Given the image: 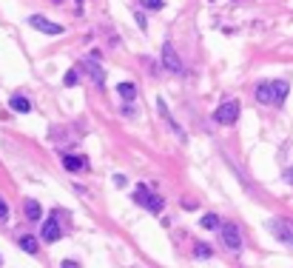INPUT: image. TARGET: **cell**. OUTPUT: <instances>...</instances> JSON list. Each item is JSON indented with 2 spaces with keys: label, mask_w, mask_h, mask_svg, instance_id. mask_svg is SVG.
I'll list each match as a JSON object with an SVG mask.
<instances>
[{
  "label": "cell",
  "mask_w": 293,
  "mask_h": 268,
  "mask_svg": "<svg viewBox=\"0 0 293 268\" xmlns=\"http://www.w3.org/2000/svg\"><path fill=\"white\" fill-rule=\"evenodd\" d=\"M219 231H222V243H225L228 251H239L242 248V231H239L236 223H222Z\"/></svg>",
  "instance_id": "obj_4"
},
{
  "label": "cell",
  "mask_w": 293,
  "mask_h": 268,
  "mask_svg": "<svg viewBox=\"0 0 293 268\" xmlns=\"http://www.w3.org/2000/svg\"><path fill=\"white\" fill-rule=\"evenodd\" d=\"M114 183H117V185H120V188H123V185L128 183V180H126V177H123V174H117V177H114Z\"/></svg>",
  "instance_id": "obj_20"
},
{
  "label": "cell",
  "mask_w": 293,
  "mask_h": 268,
  "mask_svg": "<svg viewBox=\"0 0 293 268\" xmlns=\"http://www.w3.org/2000/svg\"><path fill=\"white\" fill-rule=\"evenodd\" d=\"M63 168L65 171H83L85 160H83L80 154H63Z\"/></svg>",
  "instance_id": "obj_9"
},
{
  "label": "cell",
  "mask_w": 293,
  "mask_h": 268,
  "mask_svg": "<svg viewBox=\"0 0 293 268\" xmlns=\"http://www.w3.org/2000/svg\"><path fill=\"white\" fill-rule=\"evenodd\" d=\"M63 83L65 86H77V83H80V74H77L74 68H68V71H65V77H63Z\"/></svg>",
  "instance_id": "obj_16"
},
{
  "label": "cell",
  "mask_w": 293,
  "mask_h": 268,
  "mask_svg": "<svg viewBox=\"0 0 293 268\" xmlns=\"http://www.w3.org/2000/svg\"><path fill=\"white\" fill-rule=\"evenodd\" d=\"M9 106H12V112H20V114H29V112H32V103L26 100L23 94H12Z\"/></svg>",
  "instance_id": "obj_10"
},
{
  "label": "cell",
  "mask_w": 293,
  "mask_h": 268,
  "mask_svg": "<svg viewBox=\"0 0 293 268\" xmlns=\"http://www.w3.org/2000/svg\"><path fill=\"white\" fill-rule=\"evenodd\" d=\"M285 177H288V183L293 185V168H288V174H285Z\"/></svg>",
  "instance_id": "obj_21"
},
{
  "label": "cell",
  "mask_w": 293,
  "mask_h": 268,
  "mask_svg": "<svg viewBox=\"0 0 293 268\" xmlns=\"http://www.w3.org/2000/svg\"><path fill=\"white\" fill-rule=\"evenodd\" d=\"M85 71L94 77V83H97V86H103V68H100V66H94V63H85Z\"/></svg>",
  "instance_id": "obj_15"
},
{
  "label": "cell",
  "mask_w": 293,
  "mask_h": 268,
  "mask_svg": "<svg viewBox=\"0 0 293 268\" xmlns=\"http://www.w3.org/2000/svg\"><path fill=\"white\" fill-rule=\"evenodd\" d=\"M268 228H271V234L276 237L282 246L293 248V225L288 223V220H271V223H268Z\"/></svg>",
  "instance_id": "obj_5"
},
{
  "label": "cell",
  "mask_w": 293,
  "mask_h": 268,
  "mask_svg": "<svg viewBox=\"0 0 293 268\" xmlns=\"http://www.w3.org/2000/svg\"><path fill=\"white\" fill-rule=\"evenodd\" d=\"M23 211H26V217L32 220V223H37V220H40V202H37V200H26Z\"/></svg>",
  "instance_id": "obj_11"
},
{
  "label": "cell",
  "mask_w": 293,
  "mask_h": 268,
  "mask_svg": "<svg viewBox=\"0 0 293 268\" xmlns=\"http://www.w3.org/2000/svg\"><path fill=\"white\" fill-rule=\"evenodd\" d=\"M288 89H291V86L285 83V80L259 83V86H256V100L265 103V106H282L285 97H288Z\"/></svg>",
  "instance_id": "obj_1"
},
{
  "label": "cell",
  "mask_w": 293,
  "mask_h": 268,
  "mask_svg": "<svg viewBox=\"0 0 293 268\" xmlns=\"http://www.w3.org/2000/svg\"><path fill=\"white\" fill-rule=\"evenodd\" d=\"M134 202H137V205H143V208L151 211V214H160V211H163V197H160V194H154V191H151L148 185H143V183L134 188Z\"/></svg>",
  "instance_id": "obj_2"
},
{
  "label": "cell",
  "mask_w": 293,
  "mask_h": 268,
  "mask_svg": "<svg viewBox=\"0 0 293 268\" xmlns=\"http://www.w3.org/2000/svg\"><path fill=\"white\" fill-rule=\"evenodd\" d=\"M239 112H242L239 100H225V103H219V109L213 112V120H216L219 126H233L236 117H239Z\"/></svg>",
  "instance_id": "obj_3"
},
{
  "label": "cell",
  "mask_w": 293,
  "mask_h": 268,
  "mask_svg": "<svg viewBox=\"0 0 293 268\" xmlns=\"http://www.w3.org/2000/svg\"><path fill=\"white\" fill-rule=\"evenodd\" d=\"M143 6H148V9H163L165 6V0H140Z\"/></svg>",
  "instance_id": "obj_18"
},
{
  "label": "cell",
  "mask_w": 293,
  "mask_h": 268,
  "mask_svg": "<svg viewBox=\"0 0 293 268\" xmlns=\"http://www.w3.org/2000/svg\"><path fill=\"white\" fill-rule=\"evenodd\" d=\"M117 91H120L123 100H128V103L137 97V86H134V83H120V86H117Z\"/></svg>",
  "instance_id": "obj_12"
},
{
  "label": "cell",
  "mask_w": 293,
  "mask_h": 268,
  "mask_svg": "<svg viewBox=\"0 0 293 268\" xmlns=\"http://www.w3.org/2000/svg\"><path fill=\"white\" fill-rule=\"evenodd\" d=\"M199 225H202V228H208V231H213V228H219L222 223H219V217H216V214H205Z\"/></svg>",
  "instance_id": "obj_14"
},
{
  "label": "cell",
  "mask_w": 293,
  "mask_h": 268,
  "mask_svg": "<svg viewBox=\"0 0 293 268\" xmlns=\"http://www.w3.org/2000/svg\"><path fill=\"white\" fill-rule=\"evenodd\" d=\"M60 223H57V217H49L46 223H43V228H40V237L46 240V243H57L60 240Z\"/></svg>",
  "instance_id": "obj_8"
},
{
  "label": "cell",
  "mask_w": 293,
  "mask_h": 268,
  "mask_svg": "<svg viewBox=\"0 0 293 268\" xmlns=\"http://www.w3.org/2000/svg\"><path fill=\"white\" fill-rule=\"evenodd\" d=\"M163 66L174 74H182V60H179V54L174 51L171 43H163Z\"/></svg>",
  "instance_id": "obj_6"
},
{
  "label": "cell",
  "mask_w": 293,
  "mask_h": 268,
  "mask_svg": "<svg viewBox=\"0 0 293 268\" xmlns=\"http://www.w3.org/2000/svg\"><path fill=\"white\" fill-rule=\"evenodd\" d=\"M6 217H9V202L0 197V220H6Z\"/></svg>",
  "instance_id": "obj_19"
},
{
  "label": "cell",
  "mask_w": 293,
  "mask_h": 268,
  "mask_svg": "<svg viewBox=\"0 0 293 268\" xmlns=\"http://www.w3.org/2000/svg\"><path fill=\"white\" fill-rule=\"evenodd\" d=\"M20 248H23L26 254H37V251H40V248H37V240H34V237H29V234L20 237Z\"/></svg>",
  "instance_id": "obj_13"
},
{
  "label": "cell",
  "mask_w": 293,
  "mask_h": 268,
  "mask_svg": "<svg viewBox=\"0 0 293 268\" xmlns=\"http://www.w3.org/2000/svg\"><path fill=\"white\" fill-rule=\"evenodd\" d=\"M29 26L37 29V32H43V34H63V26H57V23L46 20L43 15H32V17H29Z\"/></svg>",
  "instance_id": "obj_7"
},
{
  "label": "cell",
  "mask_w": 293,
  "mask_h": 268,
  "mask_svg": "<svg viewBox=\"0 0 293 268\" xmlns=\"http://www.w3.org/2000/svg\"><path fill=\"white\" fill-rule=\"evenodd\" d=\"M211 246H208V243H196V257H211Z\"/></svg>",
  "instance_id": "obj_17"
}]
</instances>
